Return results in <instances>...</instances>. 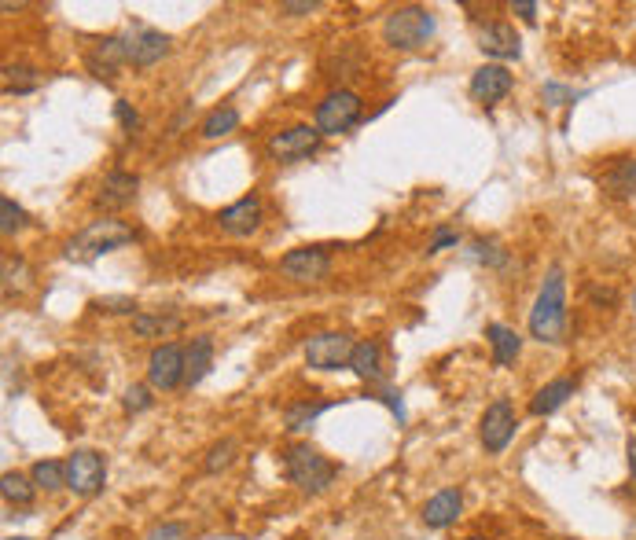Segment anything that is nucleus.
Wrapping results in <instances>:
<instances>
[{"mask_svg":"<svg viewBox=\"0 0 636 540\" xmlns=\"http://www.w3.org/2000/svg\"><path fill=\"white\" fill-rule=\"evenodd\" d=\"M633 313H636V291H633Z\"/></svg>","mask_w":636,"mask_h":540,"instance_id":"nucleus-45","label":"nucleus"},{"mask_svg":"<svg viewBox=\"0 0 636 540\" xmlns=\"http://www.w3.org/2000/svg\"><path fill=\"white\" fill-rule=\"evenodd\" d=\"M232 460H236V441L225 438V441H217L214 449L206 452V460H203V471L206 474H217V471H225V467H232Z\"/></svg>","mask_w":636,"mask_h":540,"instance_id":"nucleus-32","label":"nucleus"},{"mask_svg":"<svg viewBox=\"0 0 636 540\" xmlns=\"http://www.w3.org/2000/svg\"><path fill=\"white\" fill-rule=\"evenodd\" d=\"M85 67H89L92 78L100 81H111L118 70L125 67V48H122V37H103V41H96L92 45V52L85 56Z\"/></svg>","mask_w":636,"mask_h":540,"instance_id":"nucleus-16","label":"nucleus"},{"mask_svg":"<svg viewBox=\"0 0 636 540\" xmlns=\"http://www.w3.org/2000/svg\"><path fill=\"white\" fill-rule=\"evenodd\" d=\"M26 225H30V214L15 203L12 195H4V199H0V232H4V236H19Z\"/></svg>","mask_w":636,"mask_h":540,"instance_id":"nucleus-31","label":"nucleus"},{"mask_svg":"<svg viewBox=\"0 0 636 540\" xmlns=\"http://www.w3.org/2000/svg\"><path fill=\"white\" fill-rule=\"evenodd\" d=\"M284 474H287V482L295 485L298 493L317 496V493H324L331 482H335L339 467H335V463H331L320 449H313L309 441H295V445L284 452Z\"/></svg>","mask_w":636,"mask_h":540,"instance_id":"nucleus-2","label":"nucleus"},{"mask_svg":"<svg viewBox=\"0 0 636 540\" xmlns=\"http://www.w3.org/2000/svg\"><path fill=\"white\" fill-rule=\"evenodd\" d=\"M456 243H460V236H456V232H449V228H438V232H434V239L427 243V254H442V250L456 247Z\"/></svg>","mask_w":636,"mask_h":540,"instance_id":"nucleus-37","label":"nucleus"},{"mask_svg":"<svg viewBox=\"0 0 636 540\" xmlns=\"http://www.w3.org/2000/svg\"><path fill=\"white\" fill-rule=\"evenodd\" d=\"M350 368H353V375H357V379L379 386V383H383V346H379L375 338H364V342H357V346H353V357H350Z\"/></svg>","mask_w":636,"mask_h":540,"instance_id":"nucleus-20","label":"nucleus"},{"mask_svg":"<svg viewBox=\"0 0 636 540\" xmlns=\"http://www.w3.org/2000/svg\"><path fill=\"white\" fill-rule=\"evenodd\" d=\"M600 188L607 199H633L636 195V158H614L607 173L600 177Z\"/></svg>","mask_w":636,"mask_h":540,"instance_id":"nucleus-19","label":"nucleus"},{"mask_svg":"<svg viewBox=\"0 0 636 540\" xmlns=\"http://www.w3.org/2000/svg\"><path fill=\"white\" fill-rule=\"evenodd\" d=\"M151 405H155V397H151V386L133 383V386H129V390L122 394V408L129 412V416H137V412H148Z\"/></svg>","mask_w":636,"mask_h":540,"instance_id":"nucleus-33","label":"nucleus"},{"mask_svg":"<svg viewBox=\"0 0 636 540\" xmlns=\"http://www.w3.org/2000/svg\"><path fill=\"white\" fill-rule=\"evenodd\" d=\"M464 511V493L460 489H438V493L423 504V522L427 529H449Z\"/></svg>","mask_w":636,"mask_h":540,"instance_id":"nucleus-18","label":"nucleus"},{"mask_svg":"<svg viewBox=\"0 0 636 540\" xmlns=\"http://www.w3.org/2000/svg\"><path fill=\"white\" fill-rule=\"evenodd\" d=\"M214 368V338L199 335L188 346V360H184V386H199Z\"/></svg>","mask_w":636,"mask_h":540,"instance_id":"nucleus-21","label":"nucleus"},{"mask_svg":"<svg viewBox=\"0 0 636 540\" xmlns=\"http://www.w3.org/2000/svg\"><path fill=\"white\" fill-rule=\"evenodd\" d=\"M467 254H471V261L486 265V269H504V265H508V250L500 247L497 239H475Z\"/></svg>","mask_w":636,"mask_h":540,"instance_id":"nucleus-30","label":"nucleus"},{"mask_svg":"<svg viewBox=\"0 0 636 540\" xmlns=\"http://www.w3.org/2000/svg\"><path fill=\"white\" fill-rule=\"evenodd\" d=\"M122 48H125V63H133V67L148 70L155 63L170 56V34H162L155 26H144V23H133L125 26L122 34Z\"/></svg>","mask_w":636,"mask_h":540,"instance_id":"nucleus-5","label":"nucleus"},{"mask_svg":"<svg viewBox=\"0 0 636 540\" xmlns=\"http://www.w3.org/2000/svg\"><path fill=\"white\" fill-rule=\"evenodd\" d=\"M464 540H486V537H464Z\"/></svg>","mask_w":636,"mask_h":540,"instance_id":"nucleus-44","label":"nucleus"},{"mask_svg":"<svg viewBox=\"0 0 636 540\" xmlns=\"http://www.w3.org/2000/svg\"><path fill=\"white\" fill-rule=\"evenodd\" d=\"M280 272L295 283H317L331 272V250L328 247H298L287 250L280 258Z\"/></svg>","mask_w":636,"mask_h":540,"instance_id":"nucleus-12","label":"nucleus"},{"mask_svg":"<svg viewBox=\"0 0 636 540\" xmlns=\"http://www.w3.org/2000/svg\"><path fill=\"white\" fill-rule=\"evenodd\" d=\"M361 122V96L350 89H335L317 103V133L320 136H339L350 133Z\"/></svg>","mask_w":636,"mask_h":540,"instance_id":"nucleus-6","label":"nucleus"},{"mask_svg":"<svg viewBox=\"0 0 636 540\" xmlns=\"http://www.w3.org/2000/svg\"><path fill=\"white\" fill-rule=\"evenodd\" d=\"M0 496L15 507H30L34 504V496H37V485H34V478H26V474L8 471L4 478H0Z\"/></svg>","mask_w":636,"mask_h":540,"instance_id":"nucleus-27","label":"nucleus"},{"mask_svg":"<svg viewBox=\"0 0 636 540\" xmlns=\"http://www.w3.org/2000/svg\"><path fill=\"white\" fill-rule=\"evenodd\" d=\"M379 401H383V405H387L390 412L398 416V423H405V405H401V394H394L390 386H379Z\"/></svg>","mask_w":636,"mask_h":540,"instance_id":"nucleus-39","label":"nucleus"},{"mask_svg":"<svg viewBox=\"0 0 636 540\" xmlns=\"http://www.w3.org/2000/svg\"><path fill=\"white\" fill-rule=\"evenodd\" d=\"M236 125H239L236 107H217V111H210L203 118V129H199V136H203V140H221V136L236 133Z\"/></svg>","mask_w":636,"mask_h":540,"instance_id":"nucleus-29","label":"nucleus"},{"mask_svg":"<svg viewBox=\"0 0 636 540\" xmlns=\"http://www.w3.org/2000/svg\"><path fill=\"white\" fill-rule=\"evenodd\" d=\"M512 12L523 19V23H537V4H530V0H519V4H512Z\"/></svg>","mask_w":636,"mask_h":540,"instance_id":"nucleus-41","label":"nucleus"},{"mask_svg":"<svg viewBox=\"0 0 636 540\" xmlns=\"http://www.w3.org/2000/svg\"><path fill=\"white\" fill-rule=\"evenodd\" d=\"M438 30V19H434L431 8H420V4H405V8H394V12L383 19V41L398 52H416L434 37Z\"/></svg>","mask_w":636,"mask_h":540,"instance_id":"nucleus-4","label":"nucleus"},{"mask_svg":"<svg viewBox=\"0 0 636 540\" xmlns=\"http://www.w3.org/2000/svg\"><path fill=\"white\" fill-rule=\"evenodd\" d=\"M30 478H34L37 489H45V493H59V489H67V463L37 460L34 467H30Z\"/></svg>","mask_w":636,"mask_h":540,"instance_id":"nucleus-28","label":"nucleus"},{"mask_svg":"<svg viewBox=\"0 0 636 540\" xmlns=\"http://www.w3.org/2000/svg\"><path fill=\"white\" fill-rule=\"evenodd\" d=\"M217 225L225 228L228 236H254L258 225H262V199L258 195H243L239 203L225 206L221 214H217Z\"/></svg>","mask_w":636,"mask_h":540,"instance_id":"nucleus-13","label":"nucleus"},{"mask_svg":"<svg viewBox=\"0 0 636 540\" xmlns=\"http://www.w3.org/2000/svg\"><path fill=\"white\" fill-rule=\"evenodd\" d=\"M317 8H320V0H287V4H280L284 15H309V12H317Z\"/></svg>","mask_w":636,"mask_h":540,"instance_id":"nucleus-40","label":"nucleus"},{"mask_svg":"<svg viewBox=\"0 0 636 540\" xmlns=\"http://www.w3.org/2000/svg\"><path fill=\"white\" fill-rule=\"evenodd\" d=\"M574 390H578V379H552V383L541 386L534 394L530 412L534 416H552V412H559V408L567 405V397H574Z\"/></svg>","mask_w":636,"mask_h":540,"instance_id":"nucleus-23","label":"nucleus"},{"mask_svg":"<svg viewBox=\"0 0 636 540\" xmlns=\"http://www.w3.org/2000/svg\"><path fill=\"white\" fill-rule=\"evenodd\" d=\"M8 540H34V537H8Z\"/></svg>","mask_w":636,"mask_h":540,"instance_id":"nucleus-43","label":"nucleus"},{"mask_svg":"<svg viewBox=\"0 0 636 540\" xmlns=\"http://www.w3.org/2000/svg\"><path fill=\"white\" fill-rule=\"evenodd\" d=\"M133 239H137V232L125 225V221L103 217V221H92L89 228H81L74 239H67V258L78 261V265H92L96 258L125 247V243H133Z\"/></svg>","mask_w":636,"mask_h":540,"instance_id":"nucleus-3","label":"nucleus"},{"mask_svg":"<svg viewBox=\"0 0 636 540\" xmlns=\"http://www.w3.org/2000/svg\"><path fill=\"white\" fill-rule=\"evenodd\" d=\"M181 324H184V320L177 313H137V316H133V335L162 338V335L181 331Z\"/></svg>","mask_w":636,"mask_h":540,"instance_id":"nucleus-25","label":"nucleus"},{"mask_svg":"<svg viewBox=\"0 0 636 540\" xmlns=\"http://www.w3.org/2000/svg\"><path fill=\"white\" fill-rule=\"evenodd\" d=\"M92 309H100V313H133L137 302H133V298H125V294H107V298H96Z\"/></svg>","mask_w":636,"mask_h":540,"instance_id":"nucleus-35","label":"nucleus"},{"mask_svg":"<svg viewBox=\"0 0 636 540\" xmlns=\"http://www.w3.org/2000/svg\"><path fill=\"white\" fill-rule=\"evenodd\" d=\"M515 408H512V401L508 397H497L493 405L482 412V427H478V438H482V449L486 452H504L508 445H512V438H515Z\"/></svg>","mask_w":636,"mask_h":540,"instance_id":"nucleus-9","label":"nucleus"},{"mask_svg":"<svg viewBox=\"0 0 636 540\" xmlns=\"http://www.w3.org/2000/svg\"><path fill=\"white\" fill-rule=\"evenodd\" d=\"M353 342L346 331H320L306 342V364L317 368V372H339V368H350L353 357Z\"/></svg>","mask_w":636,"mask_h":540,"instance_id":"nucleus-7","label":"nucleus"},{"mask_svg":"<svg viewBox=\"0 0 636 540\" xmlns=\"http://www.w3.org/2000/svg\"><path fill=\"white\" fill-rule=\"evenodd\" d=\"M625 452H629V471H633V478H636V438H629Z\"/></svg>","mask_w":636,"mask_h":540,"instance_id":"nucleus-42","label":"nucleus"},{"mask_svg":"<svg viewBox=\"0 0 636 540\" xmlns=\"http://www.w3.org/2000/svg\"><path fill=\"white\" fill-rule=\"evenodd\" d=\"M137 188H140V177L137 173H125V169H111L107 177H103V188L96 195V206L103 210H122L137 199Z\"/></svg>","mask_w":636,"mask_h":540,"instance_id":"nucleus-17","label":"nucleus"},{"mask_svg":"<svg viewBox=\"0 0 636 540\" xmlns=\"http://www.w3.org/2000/svg\"><path fill=\"white\" fill-rule=\"evenodd\" d=\"M41 89V70L26 63H8L4 67V96H26Z\"/></svg>","mask_w":636,"mask_h":540,"instance_id":"nucleus-26","label":"nucleus"},{"mask_svg":"<svg viewBox=\"0 0 636 540\" xmlns=\"http://www.w3.org/2000/svg\"><path fill=\"white\" fill-rule=\"evenodd\" d=\"M515 89V78L508 67H500V63H486V67H478L475 74H471V96H475L478 103H500L508 92Z\"/></svg>","mask_w":636,"mask_h":540,"instance_id":"nucleus-14","label":"nucleus"},{"mask_svg":"<svg viewBox=\"0 0 636 540\" xmlns=\"http://www.w3.org/2000/svg\"><path fill=\"white\" fill-rule=\"evenodd\" d=\"M478 48L493 59H519L523 56V41L508 23H486L478 30Z\"/></svg>","mask_w":636,"mask_h":540,"instance_id":"nucleus-15","label":"nucleus"},{"mask_svg":"<svg viewBox=\"0 0 636 540\" xmlns=\"http://www.w3.org/2000/svg\"><path fill=\"white\" fill-rule=\"evenodd\" d=\"M486 338H489V346H493V364H497V368L515 364L519 349H523V335H519L515 327L497 324V320H493V324L486 327Z\"/></svg>","mask_w":636,"mask_h":540,"instance_id":"nucleus-22","label":"nucleus"},{"mask_svg":"<svg viewBox=\"0 0 636 540\" xmlns=\"http://www.w3.org/2000/svg\"><path fill=\"white\" fill-rule=\"evenodd\" d=\"M107 485V460L92 449H74L67 456V489L78 496H96Z\"/></svg>","mask_w":636,"mask_h":540,"instance_id":"nucleus-8","label":"nucleus"},{"mask_svg":"<svg viewBox=\"0 0 636 540\" xmlns=\"http://www.w3.org/2000/svg\"><path fill=\"white\" fill-rule=\"evenodd\" d=\"M114 118H118V125H122L125 133H140V125H144L129 100H114Z\"/></svg>","mask_w":636,"mask_h":540,"instance_id":"nucleus-34","label":"nucleus"},{"mask_svg":"<svg viewBox=\"0 0 636 540\" xmlns=\"http://www.w3.org/2000/svg\"><path fill=\"white\" fill-rule=\"evenodd\" d=\"M184 360H188V349L177 346V342H162V346L151 349L148 357L151 390H177L184 383Z\"/></svg>","mask_w":636,"mask_h":540,"instance_id":"nucleus-10","label":"nucleus"},{"mask_svg":"<svg viewBox=\"0 0 636 540\" xmlns=\"http://www.w3.org/2000/svg\"><path fill=\"white\" fill-rule=\"evenodd\" d=\"M530 335L548 346H559L567 338V280L559 265L548 269L545 283L537 291V302L530 309Z\"/></svg>","mask_w":636,"mask_h":540,"instance_id":"nucleus-1","label":"nucleus"},{"mask_svg":"<svg viewBox=\"0 0 636 540\" xmlns=\"http://www.w3.org/2000/svg\"><path fill=\"white\" fill-rule=\"evenodd\" d=\"M574 100H578V92L563 89V85H545V103H552V107H563V103Z\"/></svg>","mask_w":636,"mask_h":540,"instance_id":"nucleus-38","label":"nucleus"},{"mask_svg":"<svg viewBox=\"0 0 636 540\" xmlns=\"http://www.w3.org/2000/svg\"><path fill=\"white\" fill-rule=\"evenodd\" d=\"M317 147H320L317 125H291L284 133L269 136L265 151H269L273 162H302V158H309Z\"/></svg>","mask_w":636,"mask_h":540,"instance_id":"nucleus-11","label":"nucleus"},{"mask_svg":"<svg viewBox=\"0 0 636 540\" xmlns=\"http://www.w3.org/2000/svg\"><path fill=\"white\" fill-rule=\"evenodd\" d=\"M144 540H188V526H181V522H159V526H151L144 533Z\"/></svg>","mask_w":636,"mask_h":540,"instance_id":"nucleus-36","label":"nucleus"},{"mask_svg":"<svg viewBox=\"0 0 636 540\" xmlns=\"http://www.w3.org/2000/svg\"><path fill=\"white\" fill-rule=\"evenodd\" d=\"M328 408H335V401H295V405L284 408V430L302 434V430L313 427Z\"/></svg>","mask_w":636,"mask_h":540,"instance_id":"nucleus-24","label":"nucleus"}]
</instances>
